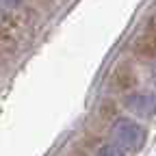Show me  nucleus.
<instances>
[{
  "label": "nucleus",
  "instance_id": "f257e3e1",
  "mask_svg": "<svg viewBox=\"0 0 156 156\" xmlns=\"http://www.w3.org/2000/svg\"><path fill=\"white\" fill-rule=\"evenodd\" d=\"M111 136L122 152H136L145 143V130L141 128V124H136L132 119H119L113 126Z\"/></svg>",
  "mask_w": 156,
  "mask_h": 156
},
{
  "label": "nucleus",
  "instance_id": "f03ea898",
  "mask_svg": "<svg viewBox=\"0 0 156 156\" xmlns=\"http://www.w3.org/2000/svg\"><path fill=\"white\" fill-rule=\"evenodd\" d=\"M126 104L139 117H150L156 111V95L154 93H132L126 100Z\"/></svg>",
  "mask_w": 156,
  "mask_h": 156
},
{
  "label": "nucleus",
  "instance_id": "7ed1b4c3",
  "mask_svg": "<svg viewBox=\"0 0 156 156\" xmlns=\"http://www.w3.org/2000/svg\"><path fill=\"white\" fill-rule=\"evenodd\" d=\"M98 156H126V154H124L119 147L113 143V145H104L100 152H98Z\"/></svg>",
  "mask_w": 156,
  "mask_h": 156
},
{
  "label": "nucleus",
  "instance_id": "20e7f679",
  "mask_svg": "<svg viewBox=\"0 0 156 156\" xmlns=\"http://www.w3.org/2000/svg\"><path fill=\"white\" fill-rule=\"evenodd\" d=\"M20 5V0H0V7H7V9H13Z\"/></svg>",
  "mask_w": 156,
  "mask_h": 156
},
{
  "label": "nucleus",
  "instance_id": "39448f33",
  "mask_svg": "<svg viewBox=\"0 0 156 156\" xmlns=\"http://www.w3.org/2000/svg\"><path fill=\"white\" fill-rule=\"evenodd\" d=\"M154 78H156V74H154Z\"/></svg>",
  "mask_w": 156,
  "mask_h": 156
}]
</instances>
